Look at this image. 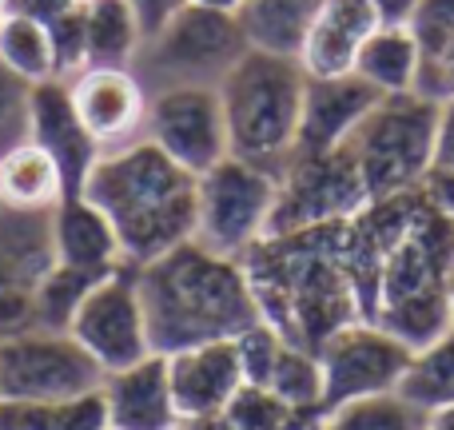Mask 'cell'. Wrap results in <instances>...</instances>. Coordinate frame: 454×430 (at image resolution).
Masks as SVG:
<instances>
[{
    "instance_id": "cell-1",
    "label": "cell",
    "mask_w": 454,
    "mask_h": 430,
    "mask_svg": "<svg viewBox=\"0 0 454 430\" xmlns=\"http://www.w3.org/2000/svg\"><path fill=\"white\" fill-rule=\"evenodd\" d=\"M136 283H140L148 339L156 355L239 339L263 319L243 259L220 255L200 239L180 243L152 263H140Z\"/></svg>"
},
{
    "instance_id": "cell-2",
    "label": "cell",
    "mask_w": 454,
    "mask_h": 430,
    "mask_svg": "<svg viewBox=\"0 0 454 430\" xmlns=\"http://www.w3.org/2000/svg\"><path fill=\"white\" fill-rule=\"evenodd\" d=\"M80 196L112 219L132 267L196 239V176L144 136L124 148L100 152Z\"/></svg>"
},
{
    "instance_id": "cell-3",
    "label": "cell",
    "mask_w": 454,
    "mask_h": 430,
    "mask_svg": "<svg viewBox=\"0 0 454 430\" xmlns=\"http://www.w3.org/2000/svg\"><path fill=\"white\" fill-rule=\"evenodd\" d=\"M307 72L291 56L247 48L220 84L231 156L283 180L295 160L299 116H303Z\"/></svg>"
},
{
    "instance_id": "cell-4",
    "label": "cell",
    "mask_w": 454,
    "mask_h": 430,
    "mask_svg": "<svg viewBox=\"0 0 454 430\" xmlns=\"http://www.w3.org/2000/svg\"><path fill=\"white\" fill-rule=\"evenodd\" d=\"M434 128L439 104L419 92L383 96L367 112V120L347 140V152L355 156L371 204L423 188L427 172L434 168Z\"/></svg>"
},
{
    "instance_id": "cell-5",
    "label": "cell",
    "mask_w": 454,
    "mask_h": 430,
    "mask_svg": "<svg viewBox=\"0 0 454 430\" xmlns=\"http://www.w3.org/2000/svg\"><path fill=\"white\" fill-rule=\"evenodd\" d=\"M243 36L235 12H215L204 4H184L160 32L144 36L132 72L152 92L164 88H220L223 76L243 60Z\"/></svg>"
},
{
    "instance_id": "cell-6",
    "label": "cell",
    "mask_w": 454,
    "mask_h": 430,
    "mask_svg": "<svg viewBox=\"0 0 454 430\" xmlns=\"http://www.w3.org/2000/svg\"><path fill=\"white\" fill-rule=\"evenodd\" d=\"M279 180L239 156L196 176V239L220 255L243 259L271 231Z\"/></svg>"
},
{
    "instance_id": "cell-7",
    "label": "cell",
    "mask_w": 454,
    "mask_h": 430,
    "mask_svg": "<svg viewBox=\"0 0 454 430\" xmlns=\"http://www.w3.org/2000/svg\"><path fill=\"white\" fill-rule=\"evenodd\" d=\"M100 387V363L68 331L32 327L0 343V403H60Z\"/></svg>"
},
{
    "instance_id": "cell-8",
    "label": "cell",
    "mask_w": 454,
    "mask_h": 430,
    "mask_svg": "<svg viewBox=\"0 0 454 430\" xmlns=\"http://www.w3.org/2000/svg\"><path fill=\"white\" fill-rule=\"evenodd\" d=\"M363 207H371V192L347 144L323 156H295L279 180V199L267 235H295L307 227L355 219Z\"/></svg>"
},
{
    "instance_id": "cell-9",
    "label": "cell",
    "mask_w": 454,
    "mask_h": 430,
    "mask_svg": "<svg viewBox=\"0 0 454 430\" xmlns=\"http://www.w3.org/2000/svg\"><path fill=\"white\" fill-rule=\"evenodd\" d=\"M411 347L387 335L379 323L355 319L339 327L327 343L315 351L323 371V415L375 395H395L399 379L411 363Z\"/></svg>"
},
{
    "instance_id": "cell-10",
    "label": "cell",
    "mask_w": 454,
    "mask_h": 430,
    "mask_svg": "<svg viewBox=\"0 0 454 430\" xmlns=\"http://www.w3.org/2000/svg\"><path fill=\"white\" fill-rule=\"evenodd\" d=\"M68 335L100 363L104 375L128 371L132 363L156 355L148 339V315H144L140 283H136L132 263L116 267L88 291V299L68 323Z\"/></svg>"
},
{
    "instance_id": "cell-11",
    "label": "cell",
    "mask_w": 454,
    "mask_h": 430,
    "mask_svg": "<svg viewBox=\"0 0 454 430\" xmlns=\"http://www.w3.org/2000/svg\"><path fill=\"white\" fill-rule=\"evenodd\" d=\"M144 140L192 176H204L231 156L220 88H164L148 96Z\"/></svg>"
},
{
    "instance_id": "cell-12",
    "label": "cell",
    "mask_w": 454,
    "mask_h": 430,
    "mask_svg": "<svg viewBox=\"0 0 454 430\" xmlns=\"http://www.w3.org/2000/svg\"><path fill=\"white\" fill-rule=\"evenodd\" d=\"M80 124L96 140L100 152L124 148L144 136L148 116V88L132 68H80L64 80Z\"/></svg>"
},
{
    "instance_id": "cell-13",
    "label": "cell",
    "mask_w": 454,
    "mask_h": 430,
    "mask_svg": "<svg viewBox=\"0 0 454 430\" xmlns=\"http://www.w3.org/2000/svg\"><path fill=\"white\" fill-rule=\"evenodd\" d=\"M168 379H172V399L184 426L223 418L227 407L235 403V395L247 387L235 339H220V343L168 355Z\"/></svg>"
},
{
    "instance_id": "cell-14",
    "label": "cell",
    "mask_w": 454,
    "mask_h": 430,
    "mask_svg": "<svg viewBox=\"0 0 454 430\" xmlns=\"http://www.w3.org/2000/svg\"><path fill=\"white\" fill-rule=\"evenodd\" d=\"M379 100L383 96L355 72H347V76H307L295 156H323V152L343 148Z\"/></svg>"
},
{
    "instance_id": "cell-15",
    "label": "cell",
    "mask_w": 454,
    "mask_h": 430,
    "mask_svg": "<svg viewBox=\"0 0 454 430\" xmlns=\"http://www.w3.org/2000/svg\"><path fill=\"white\" fill-rule=\"evenodd\" d=\"M100 391L108 403V430H184L168 379V355H148L128 371H112Z\"/></svg>"
},
{
    "instance_id": "cell-16",
    "label": "cell",
    "mask_w": 454,
    "mask_h": 430,
    "mask_svg": "<svg viewBox=\"0 0 454 430\" xmlns=\"http://www.w3.org/2000/svg\"><path fill=\"white\" fill-rule=\"evenodd\" d=\"M28 140H36L48 156L60 164V176L68 184V196H80L92 164L100 160V148L88 136V128L80 124L72 96L64 80H48V84L32 88V132Z\"/></svg>"
},
{
    "instance_id": "cell-17",
    "label": "cell",
    "mask_w": 454,
    "mask_h": 430,
    "mask_svg": "<svg viewBox=\"0 0 454 430\" xmlns=\"http://www.w3.org/2000/svg\"><path fill=\"white\" fill-rule=\"evenodd\" d=\"M379 12L371 0H323L311 20V32L303 40V64L307 76H347L355 72L367 36L379 28Z\"/></svg>"
},
{
    "instance_id": "cell-18",
    "label": "cell",
    "mask_w": 454,
    "mask_h": 430,
    "mask_svg": "<svg viewBox=\"0 0 454 430\" xmlns=\"http://www.w3.org/2000/svg\"><path fill=\"white\" fill-rule=\"evenodd\" d=\"M52 251L60 267L88 275H112L128 263L112 219L84 196H64L52 207Z\"/></svg>"
},
{
    "instance_id": "cell-19",
    "label": "cell",
    "mask_w": 454,
    "mask_h": 430,
    "mask_svg": "<svg viewBox=\"0 0 454 430\" xmlns=\"http://www.w3.org/2000/svg\"><path fill=\"white\" fill-rule=\"evenodd\" d=\"M52 267V212L0 207V283L36 291V283Z\"/></svg>"
},
{
    "instance_id": "cell-20",
    "label": "cell",
    "mask_w": 454,
    "mask_h": 430,
    "mask_svg": "<svg viewBox=\"0 0 454 430\" xmlns=\"http://www.w3.org/2000/svg\"><path fill=\"white\" fill-rule=\"evenodd\" d=\"M64 196H68V184L60 176V164L36 140H24L0 156V207L52 212Z\"/></svg>"
},
{
    "instance_id": "cell-21",
    "label": "cell",
    "mask_w": 454,
    "mask_h": 430,
    "mask_svg": "<svg viewBox=\"0 0 454 430\" xmlns=\"http://www.w3.org/2000/svg\"><path fill=\"white\" fill-rule=\"evenodd\" d=\"M319 4L323 0H243L235 20L247 36V48L299 60Z\"/></svg>"
},
{
    "instance_id": "cell-22",
    "label": "cell",
    "mask_w": 454,
    "mask_h": 430,
    "mask_svg": "<svg viewBox=\"0 0 454 430\" xmlns=\"http://www.w3.org/2000/svg\"><path fill=\"white\" fill-rule=\"evenodd\" d=\"M419 64H423V52L407 24H379L355 60V76L367 80L379 96H403L415 92Z\"/></svg>"
},
{
    "instance_id": "cell-23",
    "label": "cell",
    "mask_w": 454,
    "mask_h": 430,
    "mask_svg": "<svg viewBox=\"0 0 454 430\" xmlns=\"http://www.w3.org/2000/svg\"><path fill=\"white\" fill-rule=\"evenodd\" d=\"M84 4V68H132L144 32L128 0H80Z\"/></svg>"
},
{
    "instance_id": "cell-24",
    "label": "cell",
    "mask_w": 454,
    "mask_h": 430,
    "mask_svg": "<svg viewBox=\"0 0 454 430\" xmlns=\"http://www.w3.org/2000/svg\"><path fill=\"white\" fill-rule=\"evenodd\" d=\"M0 64L24 84H48L60 80V64H56V40L48 20L28 12H4L0 16Z\"/></svg>"
},
{
    "instance_id": "cell-25",
    "label": "cell",
    "mask_w": 454,
    "mask_h": 430,
    "mask_svg": "<svg viewBox=\"0 0 454 430\" xmlns=\"http://www.w3.org/2000/svg\"><path fill=\"white\" fill-rule=\"evenodd\" d=\"M395 395L403 403H411L415 410H423V415L427 410L450 407L454 403V327L411 355Z\"/></svg>"
},
{
    "instance_id": "cell-26",
    "label": "cell",
    "mask_w": 454,
    "mask_h": 430,
    "mask_svg": "<svg viewBox=\"0 0 454 430\" xmlns=\"http://www.w3.org/2000/svg\"><path fill=\"white\" fill-rule=\"evenodd\" d=\"M0 430H108L104 391L60 403H0Z\"/></svg>"
},
{
    "instance_id": "cell-27",
    "label": "cell",
    "mask_w": 454,
    "mask_h": 430,
    "mask_svg": "<svg viewBox=\"0 0 454 430\" xmlns=\"http://www.w3.org/2000/svg\"><path fill=\"white\" fill-rule=\"evenodd\" d=\"M263 391H271L275 399L323 418V371H319V359L311 351H303V347H295V343L283 347Z\"/></svg>"
},
{
    "instance_id": "cell-28",
    "label": "cell",
    "mask_w": 454,
    "mask_h": 430,
    "mask_svg": "<svg viewBox=\"0 0 454 430\" xmlns=\"http://www.w3.org/2000/svg\"><path fill=\"white\" fill-rule=\"evenodd\" d=\"M104 275H88V271H72V267L56 263L44 279L32 291V303H36V327L44 331H68L72 315L80 311V303L88 299V291L100 283Z\"/></svg>"
},
{
    "instance_id": "cell-29",
    "label": "cell",
    "mask_w": 454,
    "mask_h": 430,
    "mask_svg": "<svg viewBox=\"0 0 454 430\" xmlns=\"http://www.w3.org/2000/svg\"><path fill=\"white\" fill-rule=\"evenodd\" d=\"M315 423H319V415L275 399L263 387H243L223 415L227 430H311Z\"/></svg>"
},
{
    "instance_id": "cell-30",
    "label": "cell",
    "mask_w": 454,
    "mask_h": 430,
    "mask_svg": "<svg viewBox=\"0 0 454 430\" xmlns=\"http://www.w3.org/2000/svg\"><path fill=\"white\" fill-rule=\"evenodd\" d=\"M335 430H423V410L403 403L399 395H375L323 415Z\"/></svg>"
},
{
    "instance_id": "cell-31",
    "label": "cell",
    "mask_w": 454,
    "mask_h": 430,
    "mask_svg": "<svg viewBox=\"0 0 454 430\" xmlns=\"http://www.w3.org/2000/svg\"><path fill=\"white\" fill-rule=\"evenodd\" d=\"M32 132V84L0 64V156L16 144H24Z\"/></svg>"
},
{
    "instance_id": "cell-32",
    "label": "cell",
    "mask_w": 454,
    "mask_h": 430,
    "mask_svg": "<svg viewBox=\"0 0 454 430\" xmlns=\"http://www.w3.org/2000/svg\"><path fill=\"white\" fill-rule=\"evenodd\" d=\"M235 347H239V363H243L247 387H267L271 367H275V359H279V351L287 347V339H283L271 323L259 319L255 327H247L239 339H235Z\"/></svg>"
},
{
    "instance_id": "cell-33",
    "label": "cell",
    "mask_w": 454,
    "mask_h": 430,
    "mask_svg": "<svg viewBox=\"0 0 454 430\" xmlns=\"http://www.w3.org/2000/svg\"><path fill=\"white\" fill-rule=\"evenodd\" d=\"M407 28L419 40L423 56L442 52L447 44H454V0H415Z\"/></svg>"
},
{
    "instance_id": "cell-34",
    "label": "cell",
    "mask_w": 454,
    "mask_h": 430,
    "mask_svg": "<svg viewBox=\"0 0 454 430\" xmlns=\"http://www.w3.org/2000/svg\"><path fill=\"white\" fill-rule=\"evenodd\" d=\"M36 327V303H32L28 287H12V283H0V343L12 335Z\"/></svg>"
},
{
    "instance_id": "cell-35",
    "label": "cell",
    "mask_w": 454,
    "mask_h": 430,
    "mask_svg": "<svg viewBox=\"0 0 454 430\" xmlns=\"http://www.w3.org/2000/svg\"><path fill=\"white\" fill-rule=\"evenodd\" d=\"M415 92L427 96V100H434V104L450 100L454 96V44H447L442 52H434V56H423Z\"/></svg>"
},
{
    "instance_id": "cell-36",
    "label": "cell",
    "mask_w": 454,
    "mask_h": 430,
    "mask_svg": "<svg viewBox=\"0 0 454 430\" xmlns=\"http://www.w3.org/2000/svg\"><path fill=\"white\" fill-rule=\"evenodd\" d=\"M184 4H192V0H128V8L136 12V20H140V32H144V36L160 32L176 12H180Z\"/></svg>"
},
{
    "instance_id": "cell-37",
    "label": "cell",
    "mask_w": 454,
    "mask_h": 430,
    "mask_svg": "<svg viewBox=\"0 0 454 430\" xmlns=\"http://www.w3.org/2000/svg\"><path fill=\"white\" fill-rule=\"evenodd\" d=\"M434 168L454 172V96L439 104V128H434Z\"/></svg>"
},
{
    "instance_id": "cell-38",
    "label": "cell",
    "mask_w": 454,
    "mask_h": 430,
    "mask_svg": "<svg viewBox=\"0 0 454 430\" xmlns=\"http://www.w3.org/2000/svg\"><path fill=\"white\" fill-rule=\"evenodd\" d=\"M423 196L431 207H439L442 215L454 219V172H447V168H431L423 180Z\"/></svg>"
},
{
    "instance_id": "cell-39",
    "label": "cell",
    "mask_w": 454,
    "mask_h": 430,
    "mask_svg": "<svg viewBox=\"0 0 454 430\" xmlns=\"http://www.w3.org/2000/svg\"><path fill=\"white\" fill-rule=\"evenodd\" d=\"M371 4H375V12H379L383 24H407L415 0H371Z\"/></svg>"
},
{
    "instance_id": "cell-40",
    "label": "cell",
    "mask_w": 454,
    "mask_h": 430,
    "mask_svg": "<svg viewBox=\"0 0 454 430\" xmlns=\"http://www.w3.org/2000/svg\"><path fill=\"white\" fill-rule=\"evenodd\" d=\"M423 430H454V403L450 407H439V410H427Z\"/></svg>"
},
{
    "instance_id": "cell-41",
    "label": "cell",
    "mask_w": 454,
    "mask_h": 430,
    "mask_svg": "<svg viewBox=\"0 0 454 430\" xmlns=\"http://www.w3.org/2000/svg\"><path fill=\"white\" fill-rule=\"evenodd\" d=\"M192 4L215 8V12H239V4H243V0H192Z\"/></svg>"
},
{
    "instance_id": "cell-42",
    "label": "cell",
    "mask_w": 454,
    "mask_h": 430,
    "mask_svg": "<svg viewBox=\"0 0 454 430\" xmlns=\"http://www.w3.org/2000/svg\"><path fill=\"white\" fill-rule=\"evenodd\" d=\"M447 303H450V327H454V275H450V287H447Z\"/></svg>"
},
{
    "instance_id": "cell-43",
    "label": "cell",
    "mask_w": 454,
    "mask_h": 430,
    "mask_svg": "<svg viewBox=\"0 0 454 430\" xmlns=\"http://www.w3.org/2000/svg\"><path fill=\"white\" fill-rule=\"evenodd\" d=\"M311 430H335V426H331V423H327V418H319V423H315Z\"/></svg>"
},
{
    "instance_id": "cell-44",
    "label": "cell",
    "mask_w": 454,
    "mask_h": 430,
    "mask_svg": "<svg viewBox=\"0 0 454 430\" xmlns=\"http://www.w3.org/2000/svg\"><path fill=\"white\" fill-rule=\"evenodd\" d=\"M4 4H8V0H0V8H4Z\"/></svg>"
},
{
    "instance_id": "cell-45",
    "label": "cell",
    "mask_w": 454,
    "mask_h": 430,
    "mask_svg": "<svg viewBox=\"0 0 454 430\" xmlns=\"http://www.w3.org/2000/svg\"><path fill=\"white\" fill-rule=\"evenodd\" d=\"M0 16H4V8H0Z\"/></svg>"
}]
</instances>
